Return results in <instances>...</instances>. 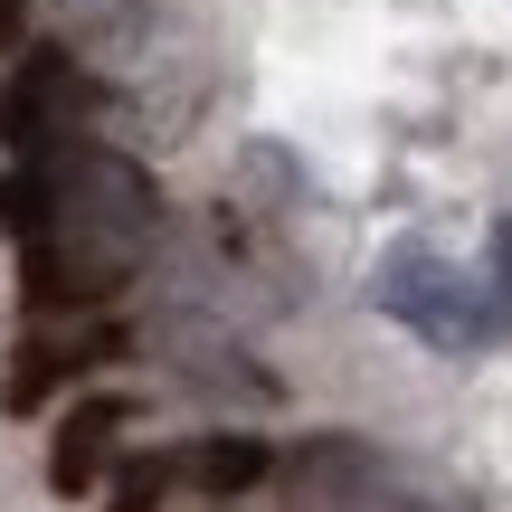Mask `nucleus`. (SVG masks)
I'll return each mask as SVG.
<instances>
[{"label": "nucleus", "instance_id": "1", "mask_svg": "<svg viewBox=\"0 0 512 512\" xmlns=\"http://www.w3.org/2000/svg\"><path fill=\"white\" fill-rule=\"evenodd\" d=\"M48 190H57V219H48L57 247L95 256V266H114V275L143 266L152 228H162V190H152L143 162H124V152H105V143L76 133V143L48 152Z\"/></svg>", "mask_w": 512, "mask_h": 512}, {"label": "nucleus", "instance_id": "2", "mask_svg": "<svg viewBox=\"0 0 512 512\" xmlns=\"http://www.w3.org/2000/svg\"><path fill=\"white\" fill-rule=\"evenodd\" d=\"M86 114H95L86 67L67 48H29L10 67V86H0V143H10V162H48L57 143L86 133Z\"/></svg>", "mask_w": 512, "mask_h": 512}, {"label": "nucleus", "instance_id": "3", "mask_svg": "<svg viewBox=\"0 0 512 512\" xmlns=\"http://www.w3.org/2000/svg\"><path fill=\"white\" fill-rule=\"evenodd\" d=\"M380 304L399 313L408 332L446 342V351H465V342H484V332H494V323H484V294L465 285L437 247H399V256H389V266H380Z\"/></svg>", "mask_w": 512, "mask_h": 512}, {"label": "nucleus", "instance_id": "4", "mask_svg": "<svg viewBox=\"0 0 512 512\" xmlns=\"http://www.w3.org/2000/svg\"><path fill=\"white\" fill-rule=\"evenodd\" d=\"M124 342H133L124 323H95V332H29V342L0 361V408H10V418H38V408L76 380V370L124 361Z\"/></svg>", "mask_w": 512, "mask_h": 512}, {"label": "nucleus", "instance_id": "5", "mask_svg": "<svg viewBox=\"0 0 512 512\" xmlns=\"http://www.w3.org/2000/svg\"><path fill=\"white\" fill-rule=\"evenodd\" d=\"M124 418H133V408L114 399V389H95V399H76L67 418H57V437H48V494L86 503L95 484L114 475V446H124Z\"/></svg>", "mask_w": 512, "mask_h": 512}, {"label": "nucleus", "instance_id": "6", "mask_svg": "<svg viewBox=\"0 0 512 512\" xmlns=\"http://www.w3.org/2000/svg\"><path fill=\"white\" fill-rule=\"evenodd\" d=\"M181 475L200 484V494H256V484H275V446L247 437V427H219V437H200L181 456Z\"/></svg>", "mask_w": 512, "mask_h": 512}, {"label": "nucleus", "instance_id": "7", "mask_svg": "<svg viewBox=\"0 0 512 512\" xmlns=\"http://www.w3.org/2000/svg\"><path fill=\"white\" fill-rule=\"evenodd\" d=\"M57 219V190H48V162H10L0 171V238L10 247H38Z\"/></svg>", "mask_w": 512, "mask_h": 512}, {"label": "nucleus", "instance_id": "8", "mask_svg": "<svg viewBox=\"0 0 512 512\" xmlns=\"http://www.w3.org/2000/svg\"><path fill=\"white\" fill-rule=\"evenodd\" d=\"M171 484H181V456H133L105 475V512H162Z\"/></svg>", "mask_w": 512, "mask_h": 512}, {"label": "nucleus", "instance_id": "9", "mask_svg": "<svg viewBox=\"0 0 512 512\" xmlns=\"http://www.w3.org/2000/svg\"><path fill=\"white\" fill-rule=\"evenodd\" d=\"M484 323H512V219H494V275H484Z\"/></svg>", "mask_w": 512, "mask_h": 512}, {"label": "nucleus", "instance_id": "10", "mask_svg": "<svg viewBox=\"0 0 512 512\" xmlns=\"http://www.w3.org/2000/svg\"><path fill=\"white\" fill-rule=\"evenodd\" d=\"M19 38H29V0H0V57H19Z\"/></svg>", "mask_w": 512, "mask_h": 512}]
</instances>
